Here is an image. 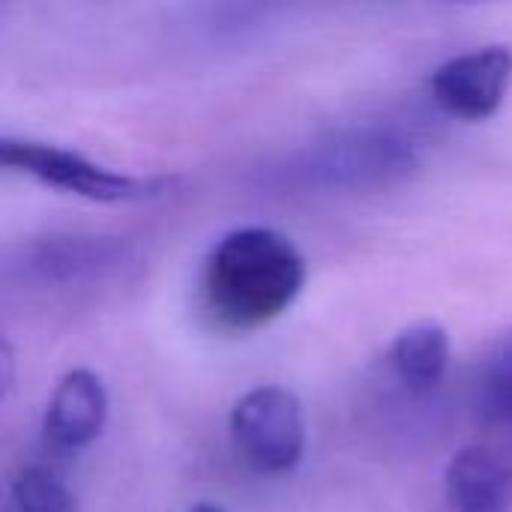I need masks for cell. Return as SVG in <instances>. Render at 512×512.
I'll return each instance as SVG.
<instances>
[{
  "mask_svg": "<svg viewBox=\"0 0 512 512\" xmlns=\"http://www.w3.org/2000/svg\"><path fill=\"white\" fill-rule=\"evenodd\" d=\"M297 243L267 225H243L216 240L201 273V300L222 330L246 333L282 318L306 288Z\"/></svg>",
  "mask_w": 512,
  "mask_h": 512,
  "instance_id": "6da1fadb",
  "label": "cell"
},
{
  "mask_svg": "<svg viewBox=\"0 0 512 512\" xmlns=\"http://www.w3.org/2000/svg\"><path fill=\"white\" fill-rule=\"evenodd\" d=\"M144 267V252L126 237L48 234L6 249L3 279L24 288H84L129 279Z\"/></svg>",
  "mask_w": 512,
  "mask_h": 512,
  "instance_id": "7a4b0ae2",
  "label": "cell"
},
{
  "mask_svg": "<svg viewBox=\"0 0 512 512\" xmlns=\"http://www.w3.org/2000/svg\"><path fill=\"white\" fill-rule=\"evenodd\" d=\"M417 168V147L396 129H351L294 153L282 180L303 189H375L408 177Z\"/></svg>",
  "mask_w": 512,
  "mask_h": 512,
  "instance_id": "3957f363",
  "label": "cell"
},
{
  "mask_svg": "<svg viewBox=\"0 0 512 512\" xmlns=\"http://www.w3.org/2000/svg\"><path fill=\"white\" fill-rule=\"evenodd\" d=\"M0 162L9 171L27 174L45 186L63 189L69 195H78L84 201L96 204H135V201H153L171 192L174 177H135L114 171L108 165H99L87 159L78 150L57 147L48 141L33 138H0Z\"/></svg>",
  "mask_w": 512,
  "mask_h": 512,
  "instance_id": "277c9868",
  "label": "cell"
},
{
  "mask_svg": "<svg viewBox=\"0 0 512 512\" xmlns=\"http://www.w3.org/2000/svg\"><path fill=\"white\" fill-rule=\"evenodd\" d=\"M231 441L258 474H291L306 453V411L297 393L264 384L243 393L231 408Z\"/></svg>",
  "mask_w": 512,
  "mask_h": 512,
  "instance_id": "5b68a950",
  "label": "cell"
},
{
  "mask_svg": "<svg viewBox=\"0 0 512 512\" xmlns=\"http://www.w3.org/2000/svg\"><path fill=\"white\" fill-rule=\"evenodd\" d=\"M512 84V48L483 45L444 60L432 78L429 93L441 111L459 120H489L504 105Z\"/></svg>",
  "mask_w": 512,
  "mask_h": 512,
  "instance_id": "8992f818",
  "label": "cell"
},
{
  "mask_svg": "<svg viewBox=\"0 0 512 512\" xmlns=\"http://www.w3.org/2000/svg\"><path fill=\"white\" fill-rule=\"evenodd\" d=\"M453 512H512V432L486 429L483 441L456 450L444 471Z\"/></svg>",
  "mask_w": 512,
  "mask_h": 512,
  "instance_id": "52a82bcc",
  "label": "cell"
},
{
  "mask_svg": "<svg viewBox=\"0 0 512 512\" xmlns=\"http://www.w3.org/2000/svg\"><path fill=\"white\" fill-rule=\"evenodd\" d=\"M108 423V390L93 369H72L54 387L42 435L57 453H75L93 444Z\"/></svg>",
  "mask_w": 512,
  "mask_h": 512,
  "instance_id": "ba28073f",
  "label": "cell"
},
{
  "mask_svg": "<svg viewBox=\"0 0 512 512\" xmlns=\"http://www.w3.org/2000/svg\"><path fill=\"white\" fill-rule=\"evenodd\" d=\"M450 333L438 321H417L405 327L390 345V369L411 393L435 390L450 369Z\"/></svg>",
  "mask_w": 512,
  "mask_h": 512,
  "instance_id": "9c48e42d",
  "label": "cell"
},
{
  "mask_svg": "<svg viewBox=\"0 0 512 512\" xmlns=\"http://www.w3.org/2000/svg\"><path fill=\"white\" fill-rule=\"evenodd\" d=\"M6 512H75V495L51 465L30 462L9 483Z\"/></svg>",
  "mask_w": 512,
  "mask_h": 512,
  "instance_id": "30bf717a",
  "label": "cell"
},
{
  "mask_svg": "<svg viewBox=\"0 0 512 512\" xmlns=\"http://www.w3.org/2000/svg\"><path fill=\"white\" fill-rule=\"evenodd\" d=\"M477 405L486 420V429L512 432V330L498 339L480 369Z\"/></svg>",
  "mask_w": 512,
  "mask_h": 512,
  "instance_id": "8fae6325",
  "label": "cell"
},
{
  "mask_svg": "<svg viewBox=\"0 0 512 512\" xmlns=\"http://www.w3.org/2000/svg\"><path fill=\"white\" fill-rule=\"evenodd\" d=\"M3 369H6V375H3V390L9 393V390H12V348H9V342H3Z\"/></svg>",
  "mask_w": 512,
  "mask_h": 512,
  "instance_id": "7c38bea8",
  "label": "cell"
},
{
  "mask_svg": "<svg viewBox=\"0 0 512 512\" xmlns=\"http://www.w3.org/2000/svg\"><path fill=\"white\" fill-rule=\"evenodd\" d=\"M189 512H225V510H222L219 504H207V501H204V504H195Z\"/></svg>",
  "mask_w": 512,
  "mask_h": 512,
  "instance_id": "4fadbf2b",
  "label": "cell"
}]
</instances>
